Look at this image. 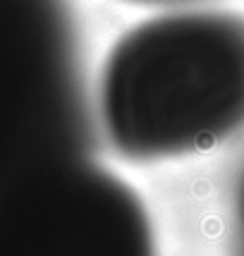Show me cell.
I'll return each mask as SVG.
<instances>
[{"mask_svg": "<svg viewBox=\"0 0 244 256\" xmlns=\"http://www.w3.org/2000/svg\"><path fill=\"white\" fill-rule=\"evenodd\" d=\"M228 237L230 254L244 256V166L237 172L230 192V211H228Z\"/></svg>", "mask_w": 244, "mask_h": 256, "instance_id": "cell-2", "label": "cell"}, {"mask_svg": "<svg viewBox=\"0 0 244 256\" xmlns=\"http://www.w3.org/2000/svg\"><path fill=\"white\" fill-rule=\"evenodd\" d=\"M130 5H142V8H163V10H175V8H196L208 0H122Z\"/></svg>", "mask_w": 244, "mask_h": 256, "instance_id": "cell-3", "label": "cell"}, {"mask_svg": "<svg viewBox=\"0 0 244 256\" xmlns=\"http://www.w3.org/2000/svg\"><path fill=\"white\" fill-rule=\"evenodd\" d=\"M96 134L130 166L206 154L244 132V17L175 8L130 26L91 91Z\"/></svg>", "mask_w": 244, "mask_h": 256, "instance_id": "cell-1", "label": "cell"}]
</instances>
